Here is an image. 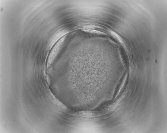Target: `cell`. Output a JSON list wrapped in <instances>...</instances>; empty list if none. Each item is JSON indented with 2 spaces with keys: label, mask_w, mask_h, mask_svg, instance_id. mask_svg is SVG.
<instances>
[{
  "label": "cell",
  "mask_w": 167,
  "mask_h": 133,
  "mask_svg": "<svg viewBox=\"0 0 167 133\" xmlns=\"http://www.w3.org/2000/svg\"><path fill=\"white\" fill-rule=\"evenodd\" d=\"M67 35H65L61 37L57 42L52 48L48 58V60L52 61L54 59L59 52L64 42Z\"/></svg>",
  "instance_id": "obj_1"
}]
</instances>
